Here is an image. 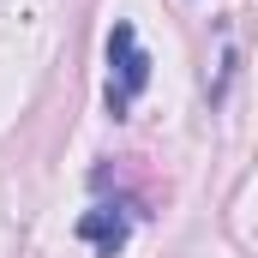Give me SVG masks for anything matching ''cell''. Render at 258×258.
Returning a JSON list of instances; mask_svg holds the SVG:
<instances>
[{
	"label": "cell",
	"mask_w": 258,
	"mask_h": 258,
	"mask_svg": "<svg viewBox=\"0 0 258 258\" xmlns=\"http://www.w3.org/2000/svg\"><path fill=\"white\" fill-rule=\"evenodd\" d=\"M78 240L114 258L132 240V210H126V204H90V210L78 216Z\"/></svg>",
	"instance_id": "2"
},
{
	"label": "cell",
	"mask_w": 258,
	"mask_h": 258,
	"mask_svg": "<svg viewBox=\"0 0 258 258\" xmlns=\"http://www.w3.org/2000/svg\"><path fill=\"white\" fill-rule=\"evenodd\" d=\"M144 84H150V54H144L138 30L120 18V24L108 30V114H114V120L132 114V102L144 96Z\"/></svg>",
	"instance_id": "1"
}]
</instances>
